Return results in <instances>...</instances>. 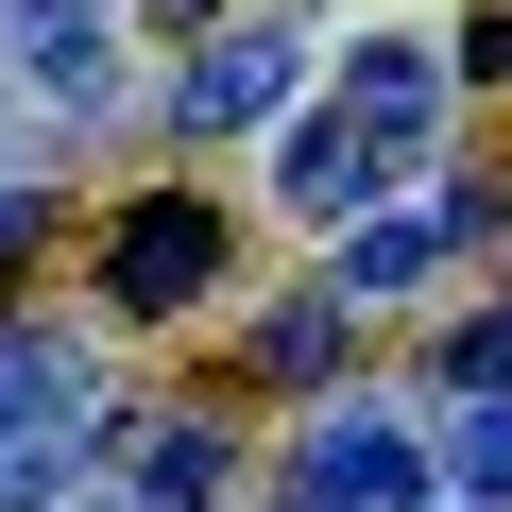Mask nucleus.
<instances>
[{"label": "nucleus", "mask_w": 512, "mask_h": 512, "mask_svg": "<svg viewBox=\"0 0 512 512\" xmlns=\"http://www.w3.org/2000/svg\"><path fill=\"white\" fill-rule=\"evenodd\" d=\"M427 137H444V69L410 52V35H342V103L325 120H291V205L308 222H376L393 205V171H427Z\"/></svg>", "instance_id": "f257e3e1"}, {"label": "nucleus", "mask_w": 512, "mask_h": 512, "mask_svg": "<svg viewBox=\"0 0 512 512\" xmlns=\"http://www.w3.org/2000/svg\"><path fill=\"white\" fill-rule=\"evenodd\" d=\"M205 274H222V222L171 188V205H120V239H103V308L120 325H171V308H205Z\"/></svg>", "instance_id": "f03ea898"}, {"label": "nucleus", "mask_w": 512, "mask_h": 512, "mask_svg": "<svg viewBox=\"0 0 512 512\" xmlns=\"http://www.w3.org/2000/svg\"><path fill=\"white\" fill-rule=\"evenodd\" d=\"M410 495H427V444H410L393 410H325V427H308L291 512H410Z\"/></svg>", "instance_id": "7ed1b4c3"}, {"label": "nucleus", "mask_w": 512, "mask_h": 512, "mask_svg": "<svg viewBox=\"0 0 512 512\" xmlns=\"http://www.w3.org/2000/svg\"><path fill=\"white\" fill-rule=\"evenodd\" d=\"M291 86H308V35H274V18H239L222 52H188V86H171V120H188V137H239V120H274Z\"/></svg>", "instance_id": "20e7f679"}, {"label": "nucleus", "mask_w": 512, "mask_h": 512, "mask_svg": "<svg viewBox=\"0 0 512 512\" xmlns=\"http://www.w3.org/2000/svg\"><path fill=\"white\" fill-rule=\"evenodd\" d=\"M18 69H35V103H103L120 86V18L103 0H18Z\"/></svg>", "instance_id": "39448f33"}, {"label": "nucleus", "mask_w": 512, "mask_h": 512, "mask_svg": "<svg viewBox=\"0 0 512 512\" xmlns=\"http://www.w3.org/2000/svg\"><path fill=\"white\" fill-rule=\"evenodd\" d=\"M342 342H359V308H342V291H291L274 325H256V376L308 393V376H342Z\"/></svg>", "instance_id": "423d86ee"}, {"label": "nucleus", "mask_w": 512, "mask_h": 512, "mask_svg": "<svg viewBox=\"0 0 512 512\" xmlns=\"http://www.w3.org/2000/svg\"><path fill=\"white\" fill-rule=\"evenodd\" d=\"M52 410H86V359L35 342V325H0V427H52Z\"/></svg>", "instance_id": "0eeeda50"}, {"label": "nucleus", "mask_w": 512, "mask_h": 512, "mask_svg": "<svg viewBox=\"0 0 512 512\" xmlns=\"http://www.w3.org/2000/svg\"><path fill=\"white\" fill-rule=\"evenodd\" d=\"M86 478V410H52V427H0V512H52Z\"/></svg>", "instance_id": "6e6552de"}, {"label": "nucleus", "mask_w": 512, "mask_h": 512, "mask_svg": "<svg viewBox=\"0 0 512 512\" xmlns=\"http://www.w3.org/2000/svg\"><path fill=\"white\" fill-rule=\"evenodd\" d=\"M137 495L154 512H222V427H137Z\"/></svg>", "instance_id": "1a4fd4ad"}, {"label": "nucleus", "mask_w": 512, "mask_h": 512, "mask_svg": "<svg viewBox=\"0 0 512 512\" xmlns=\"http://www.w3.org/2000/svg\"><path fill=\"white\" fill-rule=\"evenodd\" d=\"M444 478H461V495H512V393H461V427H444Z\"/></svg>", "instance_id": "9d476101"}, {"label": "nucleus", "mask_w": 512, "mask_h": 512, "mask_svg": "<svg viewBox=\"0 0 512 512\" xmlns=\"http://www.w3.org/2000/svg\"><path fill=\"white\" fill-rule=\"evenodd\" d=\"M427 256H444V222H359V239H342V291H410Z\"/></svg>", "instance_id": "9b49d317"}, {"label": "nucleus", "mask_w": 512, "mask_h": 512, "mask_svg": "<svg viewBox=\"0 0 512 512\" xmlns=\"http://www.w3.org/2000/svg\"><path fill=\"white\" fill-rule=\"evenodd\" d=\"M444 393H512V308L495 325H444Z\"/></svg>", "instance_id": "f8f14e48"}, {"label": "nucleus", "mask_w": 512, "mask_h": 512, "mask_svg": "<svg viewBox=\"0 0 512 512\" xmlns=\"http://www.w3.org/2000/svg\"><path fill=\"white\" fill-rule=\"evenodd\" d=\"M461 69H478V86H512V0H495V18H461Z\"/></svg>", "instance_id": "ddd939ff"}]
</instances>
